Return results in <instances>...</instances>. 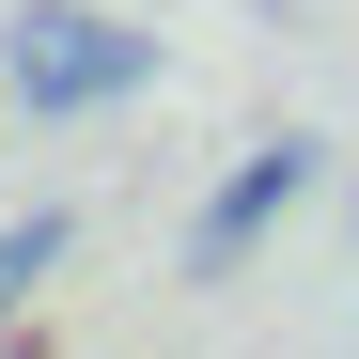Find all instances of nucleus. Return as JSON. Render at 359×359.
Instances as JSON below:
<instances>
[{
    "mask_svg": "<svg viewBox=\"0 0 359 359\" xmlns=\"http://www.w3.org/2000/svg\"><path fill=\"white\" fill-rule=\"evenodd\" d=\"M141 79H156V32H126L109 0H32V16L0 32V94L47 109V126H79V109L141 94Z\"/></svg>",
    "mask_w": 359,
    "mask_h": 359,
    "instance_id": "obj_1",
    "label": "nucleus"
},
{
    "mask_svg": "<svg viewBox=\"0 0 359 359\" xmlns=\"http://www.w3.org/2000/svg\"><path fill=\"white\" fill-rule=\"evenodd\" d=\"M313 172H328V141H250V156L203 188V219H188V281H234V266L281 234V203L313 188Z\"/></svg>",
    "mask_w": 359,
    "mask_h": 359,
    "instance_id": "obj_2",
    "label": "nucleus"
},
{
    "mask_svg": "<svg viewBox=\"0 0 359 359\" xmlns=\"http://www.w3.org/2000/svg\"><path fill=\"white\" fill-rule=\"evenodd\" d=\"M79 266V203H32V219H0V328H32V297Z\"/></svg>",
    "mask_w": 359,
    "mask_h": 359,
    "instance_id": "obj_3",
    "label": "nucleus"
},
{
    "mask_svg": "<svg viewBox=\"0 0 359 359\" xmlns=\"http://www.w3.org/2000/svg\"><path fill=\"white\" fill-rule=\"evenodd\" d=\"M0 109H16V94H0Z\"/></svg>",
    "mask_w": 359,
    "mask_h": 359,
    "instance_id": "obj_4",
    "label": "nucleus"
}]
</instances>
